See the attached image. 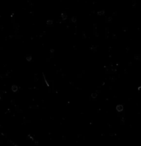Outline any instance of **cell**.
<instances>
[{
    "mask_svg": "<svg viewBox=\"0 0 141 146\" xmlns=\"http://www.w3.org/2000/svg\"><path fill=\"white\" fill-rule=\"evenodd\" d=\"M123 110V107L122 105H118L117 106V111H122Z\"/></svg>",
    "mask_w": 141,
    "mask_h": 146,
    "instance_id": "cell-1",
    "label": "cell"
},
{
    "mask_svg": "<svg viewBox=\"0 0 141 146\" xmlns=\"http://www.w3.org/2000/svg\"><path fill=\"white\" fill-rule=\"evenodd\" d=\"M92 97H93V98H96V97H97V94H92Z\"/></svg>",
    "mask_w": 141,
    "mask_h": 146,
    "instance_id": "cell-2",
    "label": "cell"
},
{
    "mask_svg": "<svg viewBox=\"0 0 141 146\" xmlns=\"http://www.w3.org/2000/svg\"><path fill=\"white\" fill-rule=\"evenodd\" d=\"M103 14H104V11H100V12H98L99 15H103Z\"/></svg>",
    "mask_w": 141,
    "mask_h": 146,
    "instance_id": "cell-3",
    "label": "cell"
},
{
    "mask_svg": "<svg viewBox=\"0 0 141 146\" xmlns=\"http://www.w3.org/2000/svg\"><path fill=\"white\" fill-rule=\"evenodd\" d=\"M27 60H28V61H30V60H31V59H32V57H31V56H27Z\"/></svg>",
    "mask_w": 141,
    "mask_h": 146,
    "instance_id": "cell-4",
    "label": "cell"
},
{
    "mask_svg": "<svg viewBox=\"0 0 141 146\" xmlns=\"http://www.w3.org/2000/svg\"><path fill=\"white\" fill-rule=\"evenodd\" d=\"M66 18H67V15H65V14H62V19H65Z\"/></svg>",
    "mask_w": 141,
    "mask_h": 146,
    "instance_id": "cell-5",
    "label": "cell"
},
{
    "mask_svg": "<svg viewBox=\"0 0 141 146\" xmlns=\"http://www.w3.org/2000/svg\"><path fill=\"white\" fill-rule=\"evenodd\" d=\"M47 24H52V21H47Z\"/></svg>",
    "mask_w": 141,
    "mask_h": 146,
    "instance_id": "cell-6",
    "label": "cell"
}]
</instances>
